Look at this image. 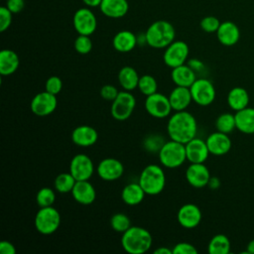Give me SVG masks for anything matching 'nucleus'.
<instances>
[{"label": "nucleus", "instance_id": "f257e3e1", "mask_svg": "<svg viewBox=\"0 0 254 254\" xmlns=\"http://www.w3.org/2000/svg\"><path fill=\"white\" fill-rule=\"evenodd\" d=\"M167 132L170 139L186 144L196 135V120L192 114L186 110L176 111L168 120Z\"/></svg>", "mask_w": 254, "mask_h": 254}, {"label": "nucleus", "instance_id": "f03ea898", "mask_svg": "<svg viewBox=\"0 0 254 254\" xmlns=\"http://www.w3.org/2000/svg\"><path fill=\"white\" fill-rule=\"evenodd\" d=\"M153 238L151 233L141 226H131L122 233L121 245L129 254H143L149 251Z\"/></svg>", "mask_w": 254, "mask_h": 254}, {"label": "nucleus", "instance_id": "7ed1b4c3", "mask_svg": "<svg viewBox=\"0 0 254 254\" xmlns=\"http://www.w3.org/2000/svg\"><path fill=\"white\" fill-rule=\"evenodd\" d=\"M145 36L147 45L154 49H164L175 41L176 30L170 22L159 20L148 27Z\"/></svg>", "mask_w": 254, "mask_h": 254}, {"label": "nucleus", "instance_id": "20e7f679", "mask_svg": "<svg viewBox=\"0 0 254 254\" xmlns=\"http://www.w3.org/2000/svg\"><path fill=\"white\" fill-rule=\"evenodd\" d=\"M138 183L146 194L157 195L166 186L165 172L159 165L150 164L142 170Z\"/></svg>", "mask_w": 254, "mask_h": 254}, {"label": "nucleus", "instance_id": "39448f33", "mask_svg": "<svg viewBox=\"0 0 254 254\" xmlns=\"http://www.w3.org/2000/svg\"><path fill=\"white\" fill-rule=\"evenodd\" d=\"M158 155L161 165L168 169L179 168L187 160L185 144L172 139L163 144Z\"/></svg>", "mask_w": 254, "mask_h": 254}, {"label": "nucleus", "instance_id": "423d86ee", "mask_svg": "<svg viewBox=\"0 0 254 254\" xmlns=\"http://www.w3.org/2000/svg\"><path fill=\"white\" fill-rule=\"evenodd\" d=\"M61 224L60 212L52 206L40 207L35 215V227L38 232L50 235L56 232Z\"/></svg>", "mask_w": 254, "mask_h": 254}, {"label": "nucleus", "instance_id": "0eeeda50", "mask_svg": "<svg viewBox=\"0 0 254 254\" xmlns=\"http://www.w3.org/2000/svg\"><path fill=\"white\" fill-rule=\"evenodd\" d=\"M136 106L135 96L127 90L119 91L111 103V115L115 120L124 121L133 113Z\"/></svg>", "mask_w": 254, "mask_h": 254}, {"label": "nucleus", "instance_id": "6e6552de", "mask_svg": "<svg viewBox=\"0 0 254 254\" xmlns=\"http://www.w3.org/2000/svg\"><path fill=\"white\" fill-rule=\"evenodd\" d=\"M192 101L197 105H210L215 99V88L212 82L206 78H196L190 87Z\"/></svg>", "mask_w": 254, "mask_h": 254}, {"label": "nucleus", "instance_id": "1a4fd4ad", "mask_svg": "<svg viewBox=\"0 0 254 254\" xmlns=\"http://www.w3.org/2000/svg\"><path fill=\"white\" fill-rule=\"evenodd\" d=\"M145 109L147 113L150 114L152 117L159 119L166 118L173 110L169 96H166L165 94L160 92H155L151 95L146 96Z\"/></svg>", "mask_w": 254, "mask_h": 254}, {"label": "nucleus", "instance_id": "9d476101", "mask_svg": "<svg viewBox=\"0 0 254 254\" xmlns=\"http://www.w3.org/2000/svg\"><path fill=\"white\" fill-rule=\"evenodd\" d=\"M189 53L190 49L187 43L183 41H174L165 48L163 60L166 65L174 68L186 63Z\"/></svg>", "mask_w": 254, "mask_h": 254}, {"label": "nucleus", "instance_id": "9b49d317", "mask_svg": "<svg viewBox=\"0 0 254 254\" xmlns=\"http://www.w3.org/2000/svg\"><path fill=\"white\" fill-rule=\"evenodd\" d=\"M72 24L78 35L90 36L96 30L97 20L95 14L88 7H84L75 11Z\"/></svg>", "mask_w": 254, "mask_h": 254}, {"label": "nucleus", "instance_id": "f8f14e48", "mask_svg": "<svg viewBox=\"0 0 254 254\" xmlns=\"http://www.w3.org/2000/svg\"><path fill=\"white\" fill-rule=\"evenodd\" d=\"M58 105L57 95L47 90L37 93L30 104L32 112L37 116H47L53 113Z\"/></svg>", "mask_w": 254, "mask_h": 254}, {"label": "nucleus", "instance_id": "ddd939ff", "mask_svg": "<svg viewBox=\"0 0 254 254\" xmlns=\"http://www.w3.org/2000/svg\"><path fill=\"white\" fill-rule=\"evenodd\" d=\"M94 172V166L91 159L85 154L75 155L69 164V173L76 181H87Z\"/></svg>", "mask_w": 254, "mask_h": 254}, {"label": "nucleus", "instance_id": "4468645a", "mask_svg": "<svg viewBox=\"0 0 254 254\" xmlns=\"http://www.w3.org/2000/svg\"><path fill=\"white\" fill-rule=\"evenodd\" d=\"M96 173L98 177L104 181H116L122 177L124 167L122 163L115 158H105L97 165Z\"/></svg>", "mask_w": 254, "mask_h": 254}, {"label": "nucleus", "instance_id": "2eb2a0df", "mask_svg": "<svg viewBox=\"0 0 254 254\" xmlns=\"http://www.w3.org/2000/svg\"><path fill=\"white\" fill-rule=\"evenodd\" d=\"M186 179L191 187L200 189L207 186L210 173L203 163L190 164L186 170Z\"/></svg>", "mask_w": 254, "mask_h": 254}, {"label": "nucleus", "instance_id": "dca6fc26", "mask_svg": "<svg viewBox=\"0 0 254 254\" xmlns=\"http://www.w3.org/2000/svg\"><path fill=\"white\" fill-rule=\"evenodd\" d=\"M201 211L196 204L186 203L180 207L177 218L181 226L191 229L196 227L201 221Z\"/></svg>", "mask_w": 254, "mask_h": 254}, {"label": "nucleus", "instance_id": "f3484780", "mask_svg": "<svg viewBox=\"0 0 254 254\" xmlns=\"http://www.w3.org/2000/svg\"><path fill=\"white\" fill-rule=\"evenodd\" d=\"M186 146V154H187V160L190 164L195 163H204L208 155L210 154L206 145V142L202 139L194 137L190 141L185 144Z\"/></svg>", "mask_w": 254, "mask_h": 254}, {"label": "nucleus", "instance_id": "a211bd4d", "mask_svg": "<svg viewBox=\"0 0 254 254\" xmlns=\"http://www.w3.org/2000/svg\"><path fill=\"white\" fill-rule=\"evenodd\" d=\"M205 142L209 153L214 156L225 155L231 149V140L229 136L219 131L213 132L208 135Z\"/></svg>", "mask_w": 254, "mask_h": 254}, {"label": "nucleus", "instance_id": "6ab92c4d", "mask_svg": "<svg viewBox=\"0 0 254 254\" xmlns=\"http://www.w3.org/2000/svg\"><path fill=\"white\" fill-rule=\"evenodd\" d=\"M216 37L219 43L226 47H231L237 44L240 39V31L236 24L231 21H224L220 23L216 31Z\"/></svg>", "mask_w": 254, "mask_h": 254}, {"label": "nucleus", "instance_id": "aec40b11", "mask_svg": "<svg viewBox=\"0 0 254 254\" xmlns=\"http://www.w3.org/2000/svg\"><path fill=\"white\" fill-rule=\"evenodd\" d=\"M71 195L73 199L83 205L91 204L95 200L96 192L93 186L87 181H76Z\"/></svg>", "mask_w": 254, "mask_h": 254}, {"label": "nucleus", "instance_id": "412c9836", "mask_svg": "<svg viewBox=\"0 0 254 254\" xmlns=\"http://www.w3.org/2000/svg\"><path fill=\"white\" fill-rule=\"evenodd\" d=\"M98 139L97 131L88 125H80L73 129L71 133L72 142L79 147H89L96 143Z\"/></svg>", "mask_w": 254, "mask_h": 254}, {"label": "nucleus", "instance_id": "4be33fe9", "mask_svg": "<svg viewBox=\"0 0 254 254\" xmlns=\"http://www.w3.org/2000/svg\"><path fill=\"white\" fill-rule=\"evenodd\" d=\"M170 103L173 110L182 111L186 110L190 102L192 101L191 93L190 87L185 86H176L169 95Z\"/></svg>", "mask_w": 254, "mask_h": 254}, {"label": "nucleus", "instance_id": "5701e85b", "mask_svg": "<svg viewBox=\"0 0 254 254\" xmlns=\"http://www.w3.org/2000/svg\"><path fill=\"white\" fill-rule=\"evenodd\" d=\"M99 8L102 14L106 17L118 19L127 14L129 4L127 0H102Z\"/></svg>", "mask_w": 254, "mask_h": 254}, {"label": "nucleus", "instance_id": "b1692460", "mask_svg": "<svg viewBox=\"0 0 254 254\" xmlns=\"http://www.w3.org/2000/svg\"><path fill=\"white\" fill-rule=\"evenodd\" d=\"M171 78L177 86L190 87L196 79V74L189 64H184L173 68L171 72Z\"/></svg>", "mask_w": 254, "mask_h": 254}, {"label": "nucleus", "instance_id": "393cba45", "mask_svg": "<svg viewBox=\"0 0 254 254\" xmlns=\"http://www.w3.org/2000/svg\"><path fill=\"white\" fill-rule=\"evenodd\" d=\"M236 129L244 134H254V108L245 107L235 114Z\"/></svg>", "mask_w": 254, "mask_h": 254}, {"label": "nucleus", "instance_id": "a878e982", "mask_svg": "<svg viewBox=\"0 0 254 254\" xmlns=\"http://www.w3.org/2000/svg\"><path fill=\"white\" fill-rule=\"evenodd\" d=\"M137 44H138L137 36L131 31H127V30L118 32L112 40L113 48L120 53L131 52L136 47Z\"/></svg>", "mask_w": 254, "mask_h": 254}, {"label": "nucleus", "instance_id": "bb28decb", "mask_svg": "<svg viewBox=\"0 0 254 254\" xmlns=\"http://www.w3.org/2000/svg\"><path fill=\"white\" fill-rule=\"evenodd\" d=\"M249 101L250 97L247 90L240 86L231 88L227 94V104L234 111H239L247 107Z\"/></svg>", "mask_w": 254, "mask_h": 254}, {"label": "nucleus", "instance_id": "cd10ccee", "mask_svg": "<svg viewBox=\"0 0 254 254\" xmlns=\"http://www.w3.org/2000/svg\"><path fill=\"white\" fill-rule=\"evenodd\" d=\"M20 61L18 55L12 50H2L0 52V73L1 75L13 74L19 67Z\"/></svg>", "mask_w": 254, "mask_h": 254}, {"label": "nucleus", "instance_id": "c85d7f7f", "mask_svg": "<svg viewBox=\"0 0 254 254\" xmlns=\"http://www.w3.org/2000/svg\"><path fill=\"white\" fill-rule=\"evenodd\" d=\"M146 192L139 183H131L126 185L121 192V198L124 203L128 205H137L141 203L145 197Z\"/></svg>", "mask_w": 254, "mask_h": 254}, {"label": "nucleus", "instance_id": "c756f323", "mask_svg": "<svg viewBox=\"0 0 254 254\" xmlns=\"http://www.w3.org/2000/svg\"><path fill=\"white\" fill-rule=\"evenodd\" d=\"M140 76L132 66H123L118 72V82L120 86L127 91H131L138 87Z\"/></svg>", "mask_w": 254, "mask_h": 254}, {"label": "nucleus", "instance_id": "7c9ffc66", "mask_svg": "<svg viewBox=\"0 0 254 254\" xmlns=\"http://www.w3.org/2000/svg\"><path fill=\"white\" fill-rule=\"evenodd\" d=\"M209 254H228L230 251V241L224 234L214 235L207 246Z\"/></svg>", "mask_w": 254, "mask_h": 254}, {"label": "nucleus", "instance_id": "2f4dec72", "mask_svg": "<svg viewBox=\"0 0 254 254\" xmlns=\"http://www.w3.org/2000/svg\"><path fill=\"white\" fill-rule=\"evenodd\" d=\"M75 183H76V180L68 172V173H62L58 175L55 179L54 186L58 192L67 193V192H71Z\"/></svg>", "mask_w": 254, "mask_h": 254}, {"label": "nucleus", "instance_id": "473e14b6", "mask_svg": "<svg viewBox=\"0 0 254 254\" xmlns=\"http://www.w3.org/2000/svg\"><path fill=\"white\" fill-rule=\"evenodd\" d=\"M215 128L216 131L229 134L234 129H236V122H235V116L232 113H222L220 114L216 120H215Z\"/></svg>", "mask_w": 254, "mask_h": 254}, {"label": "nucleus", "instance_id": "72a5a7b5", "mask_svg": "<svg viewBox=\"0 0 254 254\" xmlns=\"http://www.w3.org/2000/svg\"><path fill=\"white\" fill-rule=\"evenodd\" d=\"M157 87H158L157 80L152 75L144 74L140 76L139 82H138V88L142 94L146 96L151 95L157 92Z\"/></svg>", "mask_w": 254, "mask_h": 254}, {"label": "nucleus", "instance_id": "f704fd0d", "mask_svg": "<svg viewBox=\"0 0 254 254\" xmlns=\"http://www.w3.org/2000/svg\"><path fill=\"white\" fill-rule=\"evenodd\" d=\"M110 225L114 231L123 233L131 227V221L125 213L118 212L113 214L110 218Z\"/></svg>", "mask_w": 254, "mask_h": 254}, {"label": "nucleus", "instance_id": "c9c22d12", "mask_svg": "<svg viewBox=\"0 0 254 254\" xmlns=\"http://www.w3.org/2000/svg\"><path fill=\"white\" fill-rule=\"evenodd\" d=\"M56 200V193L54 190L50 188H42L39 190L36 195V201L37 204L40 207H46V206H52Z\"/></svg>", "mask_w": 254, "mask_h": 254}, {"label": "nucleus", "instance_id": "e433bc0d", "mask_svg": "<svg viewBox=\"0 0 254 254\" xmlns=\"http://www.w3.org/2000/svg\"><path fill=\"white\" fill-rule=\"evenodd\" d=\"M92 49V42L89 36L78 35L74 41V50L81 55L88 54Z\"/></svg>", "mask_w": 254, "mask_h": 254}, {"label": "nucleus", "instance_id": "4c0bfd02", "mask_svg": "<svg viewBox=\"0 0 254 254\" xmlns=\"http://www.w3.org/2000/svg\"><path fill=\"white\" fill-rule=\"evenodd\" d=\"M220 21L214 16H206L200 20V28L206 33H216L220 26Z\"/></svg>", "mask_w": 254, "mask_h": 254}, {"label": "nucleus", "instance_id": "58836bf2", "mask_svg": "<svg viewBox=\"0 0 254 254\" xmlns=\"http://www.w3.org/2000/svg\"><path fill=\"white\" fill-rule=\"evenodd\" d=\"M62 88H63V81L59 76L53 75L47 79L45 84V90H47L48 92L57 95L58 93L61 92Z\"/></svg>", "mask_w": 254, "mask_h": 254}, {"label": "nucleus", "instance_id": "ea45409f", "mask_svg": "<svg viewBox=\"0 0 254 254\" xmlns=\"http://www.w3.org/2000/svg\"><path fill=\"white\" fill-rule=\"evenodd\" d=\"M13 13L6 7L2 6L0 8V32L6 31L12 23Z\"/></svg>", "mask_w": 254, "mask_h": 254}, {"label": "nucleus", "instance_id": "a19ab883", "mask_svg": "<svg viewBox=\"0 0 254 254\" xmlns=\"http://www.w3.org/2000/svg\"><path fill=\"white\" fill-rule=\"evenodd\" d=\"M196 248L188 242L177 243L173 248V254H196Z\"/></svg>", "mask_w": 254, "mask_h": 254}, {"label": "nucleus", "instance_id": "79ce46f5", "mask_svg": "<svg viewBox=\"0 0 254 254\" xmlns=\"http://www.w3.org/2000/svg\"><path fill=\"white\" fill-rule=\"evenodd\" d=\"M118 89L112 84H105L100 88V96L108 101H113L118 95Z\"/></svg>", "mask_w": 254, "mask_h": 254}, {"label": "nucleus", "instance_id": "37998d69", "mask_svg": "<svg viewBox=\"0 0 254 254\" xmlns=\"http://www.w3.org/2000/svg\"><path fill=\"white\" fill-rule=\"evenodd\" d=\"M163 144H164L163 139L158 136H150L145 140V143H144L146 149L151 152H159Z\"/></svg>", "mask_w": 254, "mask_h": 254}, {"label": "nucleus", "instance_id": "c03bdc74", "mask_svg": "<svg viewBox=\"0 0 254 254\" xmlns=\"http://www.w3.org/2000/svg\"><path fill=\"white\" fill-rule=\"evenodd\" d=\"M6 7L13 14H18V13H20L24 9L25 1L24 0H7Z\"/></svg>", "mask_w": 254, "mask_h": 254}, {"label": "nucleus", "instance_id": "a18cd8bd", "mask_svg": "<svg viewBox=\"0 0 254 254\" xmlns=\"http://www.w3.org/2000/svg\"><path fill=\"white\" fill-rule=\"evenodd\" d=\"M0 253L1 254H15L16 248L11 242L3 240L0 242Z\"/></svg>", "mask_w": 254, "mask_h": 254}, {"label": "nucleus", "instance_id": "49530a36", "mask_svg": "<svg viewBox=\"0 0 254 254\" xmlns=\"http://www.w3.org/2000/svg\"><path fill=\"white\" fill-rule=\"evenodd\" d=\"M188 64L196 72V71H201L202 69H204V64L197 60V59H190L188 62Z\"/></svg>", "mask_w": 254, "mask_h": 254}, {"label": "nucleus", "instance_id": "de8ad7c7", "mask_svg": "<svg viewBox=\"0 0 254 254\" xmlns=\"http://www.w3.org/2000/svg\"><path fill=\"white\" fill-rule=\"evenodd\" d=\"M207 187L211 190H216L220 187V181L217 177H210L209 181H208V184H207Z\"/></svg>", "mask_w": 254, "mask_h": 254}, {"label": "nucleus", "instance_id": "09e8293b", "mask_svg": "<svg viewBox=\"0 0 254 254\" xmlns=\"http://www.w3.org/2000/svg\"><path fill=\"white\" fill-rule=\"evenodd\" d=\"M82 2L90 8H95V7H99L102 0H82Z\"/></svg>", "mask_w": 254, "mask_h": 254}, {"label": "nucleus", "instance_id": "8fccbe9b", "mask_svg": "<svg viewBox=\"0 0 254 254\" xmlns=\"http://www.w3.org/2000/svg\"><path fill=\"white\" fill-rule=\"evenodd\" d=\"M154 254H173V249L167 247H160L154 251Z\"/></svg>", "mask_w": 254, "mask_h": 254}, {"label": "nucleus", "instance_id": "3c124183", "mask_svg": "<svg viewBox=\"0 0 254 254\" xmlns=\"http://www.w3.org/2000/svg\"><path fill=\"white\" fill-rule=\"evenodd\" d=\"M244 253H248V254H254V240H251L247 246H246V251Z\"/></svg>", "mask_w": 254, "mask_h": 254}]
</instances>
